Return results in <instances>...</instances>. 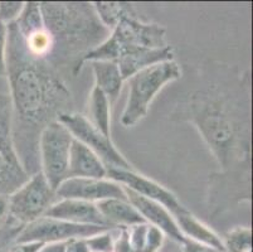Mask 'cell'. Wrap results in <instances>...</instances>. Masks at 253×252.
I'll use <instances>...</instances> for the list:
<instances>
[{
  "mask_svg": "<svg viewBox=\"0 0 253 252\" xmlns=\"http://www.w3.org/2000/svg\"><path fill=\"white\" fill-rule=\"evenodd\" d=\"M9 201L8 196H0V228L9 221Z\"/></svg>",
  "mask_w": 253,
  "mask_h": 252,
  "instance_id": "obj_35",
  "label": "cell"
},
{
  "mask_svg": "<svg viewBox=\"0 0 253 252\" xmlns=\"http://www.w3.org/2000/svg\"><path fill=\"white\" fill-rule=\"evenodd\" d=\"M58 121L70 130L73 138L95 152L102 160L107 169L135 170L130 161L117 150L111 138L103 135L93 125L89 122L87 116L80 112H70L59 116Z\"/></svg>",
  "mask_w": 253,
  "mask_h": 252,
  "instance_id": "obj_10",
  "label": "cell"
},
{
  "mask_svg": "<svg viewBox=\"0 0 253 252\" xmlns=\"http://www.w3.org/2000/svg\"><path fill=\"white\" fill-rule=\"evenodd\" d=\"M6 27V83L11 105V134L18 158L31 177L41 172V134L59 116L73 112V99L58 69L27 50L17 24L11 23Z\"/></svg>",
  "mask_w": 253,
  "mask_h": 252,
  "instance_id": "obj_2",
  "label": "cell"
},
{
  "mask_svg": "<svg viewBox=\"0 0 253 252\" xmlns=\"http://www.w3.org/2000/svg\"><path fill=\"white\" fill-rule=\"evenodd\" d=\"M50 218L62 219L77 225L102 226L106 228H114L105 221L102 214L96 207V203L80 200H58L53 203L44 214Z\"/></svg>",
  "mask_w": 253,
  "mask_h": 252,
  "instance_id": "obj_15",
  "label": "cell"
},
{
  "mask_svg": "<svg viewBox=\"0 0 253 252\" xmlns=\"http://www.w3.org/2000/svg\"><path fill=\"white\" fill-rule=\"evenodd\" d=\"M64 252H89L86 239H75L66 242Z\"/></svg>",
  "mask_w": 253,
  "mask_h": 252,
  "instance_id": "obj_33",
  "label": "cell"
},
{
  "mask_svg": "<svg viewBox=\"0 0 253 252\" xmlns=\"http://www.w3.org/2000/svg\"><path fill=\"white\" fill-rule=\"evenodd\" d=\"M107 168L89 148L73 138L71 147L67 178H96L105 179Z\"/></svg>",
  "mask_w": 253,
  "mask_h": 252,
  "instance_id": "obj_16",
  "label": "cell"
},
{
  "mask_svg": "<svg viewBox=\"0 0 253 252\" xmlns=\"http://www.w3.org/2000/svg\"><path fill=\"white\" fill-rule=\"evenodd\" d=\"M96 207L102 214L105 221L114 228H128L139 223H146L136 211V208L127 200L110 198V200L97 202Z\"/></svg>",
  "mask_w": 253,
  "mask_h": 252,
  "instance_id": "obj_19",
  "label": "cell"
},
{
  "mask_svg": "<svg viewBox=\"0 0 253 252\" xmlns=\"http://www.w3.org/2000/svg\"><path fill=\"white\" fill-rule=\"evenodd\" d=\"M180 77V66L172 59L148 67L128 78V96L120 120L121 124L125 128H132L139 124L148 115L156 95L168 83Z\"/></svg>",
  "mask_w": 253,
  "mask_h": 252,
  "instance_id": "obj_5",
  "label": "cell"
},
{
  "mask_svg": "<svg viewBox=\"0 0 253 252\" xmlns=\"http://www.w3.org/2000/svg\"><path fill=\"white\" fill-rule=\"evenodd\" d=\"M111 230L102 226L77 225L62 219L41 217L22 228L14 244H53L75 239H88L102 231ZM114 230V228H112Z\"/></svg>",
  "mask_w": 253,
  "mask_h": 252,
  "instance_id": "obj_11",
  "label": "cell"
},
{
  "mask_svg": "<svg viewBox=\"0 0 253 252\" xmlns=\"http://www.w3.org/2000/svg\"><path fill=\"white\" fill-rule=\"evenodd\" d=\"M93 8L98 19L101 20L110 32L120 22L128 17H139L136 9L131 3H120V1H95Z\"/></svg>",
  "mask_w": 253,
  "mask_h": 252,
  "instance_id": "obj_22",
  "label": "cell"
},
{
  "mask_svg": "<svg viewBox=\"0 0 253 252\" xmlns=\"http://www.w3.org/2000/svg\"><path fill=\"white\" fill-rule=\"evenodd\" d=\"M158 252H184L183 251V242L175 241V240L165 237V241L163 246L160 247Z\"/></svg>",
  "mask_w": 253,
  "mask_h": 252,
  "instance_id": "obj_34",
  "label": "cell"
},
{
  "mask_svg": "<svg viewBox=\"0 0 253 252\" xmlns=\"http://www.w3.org/2000/svg\"><path fill=\"white\" fill-rule=\"evenodd\" d=\"M107 177L109 179L117 182L121 186L135 192L141 197L160 203L172 214V217L186 209L183 203L170 189L165 188L150 178L139 174L136 170L107 169Z\"/></svg>",
  "mask_w": 253,
  "mask_h": 252,
  "instance_id": "obj_12",
  "label": "cell"
},
{
  "mask_svg": "<svg viewBox=\"0 0 253 252\" xmlns=\"http://www.w3.org/2000/svg\"><path fill=\"white\" fill-rule=\"evenodd\" d=\"M251 169L218 172L209 175L207 208L217 217L242 202H251Z\"/></svg>",
  "mask_w": 253,
  "mask_h": 252,
  "instance_id": "obj_9",
  "label": "cell"
},
{
  "mask_svg": "<svg viewBox=\"0 0 253 252\" xmlns=\"http://www.w3.org/2000/svg\"><path fill=\"white\" fill-rule=\"evenodd\" d=\"M201 83L181 96L171 121L194 125L222 172L251 169V75L237 67L209 62Z\"/></svg>",
  "mask_w": 253,
  "mask_h": 252,
  "instance_id": "obj_1",
  "label": "cell"
},
{
  "mask_svg": "<svg viewBox=\"0 0 253 252\" xmlns=\"http://www.w3.org/2000/svg\"><path fill=\"white\" fill-rule=\"evenodd\" d=\"M66 242H53V244H44L39 247L37 252H64Z\"/></svg>",
  "mask_w": 253,
  "mask_h": 252,
  "instance_id": "obj_36",
  "label": "cell"
},
{
  "mask_svg": "<svg viewBox=\"0 0 253 252\" xmlns=\"http://www.w3.org/2000/svg\"><path fill=\"white\" fill-rule=\"evenodd\" d=\"M148 227V223H139V225L131 226V227L127 228L131 249H132L134 252H144Z\"/></svg>",
  "mask_w": 253,
  "mask_h": 252,
  "instance_id": "obj_28",
  "label": "cell"
},
{
  "mask_svg": "<svg viewBox=\"0 0 253 252\" xmlns=\"http://www.w3.org/2000/svg\"><path fill=\"white\" fill-rule=\"evenodd\" d=\"M116 230L117 228L102 231V232L96 233V235L86 239L89 252H112Z\"/></svg>",
  "mask_w": 253,
  "mask_h": 252,
  "instance_id": "obj_25",
  "label": "cell"
},
{
  "mask_svg": "<svg viewBox=\"0 0 253 252\" xmlns=\"http://www.w3.org/2000/svg\"><path fill=\"white\" fill-rule=\"evenodd\" d=\"M172 59H174V50L171 46H168L160 50H137L126 53L117 59L116 63L124 81H127L142 69Z\"/></svg>",
  "mask_w": 253,
  "mask_h": 252,
  "instance_id": "obj_17",
  "label": "cell"
},
{
  "mask_svg": "<svg viewBox=\"0 0 253 252\" xmlns=\"http://www.w3.org/2000/svg\"><path fill=\"white\" fill-rule=\"evenodd\" d=\"M183 251L184 252H220L215 249L206 246V245L198 244V242L190 241V240H184L183 241Z\"/></svg>",
  "mask_w": 253,
  "mask_h": 252,
  "instance_id": "obj_32",
  "label": "cell"
},
{
  "mask_svg": "<svg viewBox=\"0 0 253 252\" xmlns=\"http://www.w3.org/2000/svg\"><path fill=\"white\" fill-rule=\"evenodd\" d=\"M124 189H125L128 202L136 208V211L139 212L140 216L144 218V221L148 225L159 228L169 239L175 240V241L179 242L184 241V237L181 235L180 230H179L178 225H176L175 218L172 217V214L168 211L164 205L155 202V201L141 197V196L130 191L126 187H124Z\"/></svg>",
  "mask_w": 253,
  "mask_h": 252,
  "instance_id": "obj_14",
  "label": "cell"
},
{
  "mask_svg": "<svg viewBox=\"0 0 253 252\" xmlns=\"http://www.w3.org/2000/svg\"><path fill=\"white\" fill-rule=\"evenodd\" d=\"M18 29L23 37H27L29 34H33L38 31L44 29V23H43L42 11L39 6L38 1H27L24 3L20 17L18 18L17 22Z\"/></svg>",
  "mask_w": 253,
  "mask_h": 252,
  "instance_id": "obj_23",
  "label": "cell"
},
{
  "mask_svg": "<svg viewBox=\"0 0 253 252\" xmlns=\"http://www.w3.org/2000/svg\"><path fill=\"white\" fill-rule=\"evenodd\" d=\"M24 226L18 223L15 219L10 217L3 227L0 228V252H8L10 247L14 245L17 236Z\"/></svg>",
  "mask_w": 253,
  "mask_h": 252,
  "instance_id": "obj_26",
  "label": "cell"
},
{
  "mask_svg": "<svg viewBox=\"0 0 253 252\" xmlns=\"http://www.w3.org/2000/svg\"><path fill=\"white\" fill-rule=\"evenodd\" d=\"M9 216L22 226L41 218L58 201L42 172L31 175L17 191L8 196Z\"/></svg>",
  "mask_w": 253,
  "mask_h": 252,
  "instance_id": "obj_8",
  "label": "cell"
},
{
  "mask_svg": "<svg viewBox=\"0 0 253 252\" xmlns=\"http://www.w3.org/2000/svg\"><path fill=\"white\" fill-rule=\"evenodd\" d=\"M6 43L8 27L0 22V78H6Z\"/></svg>",
  "mask_w": 253,
  "mask_h": 252,
  "instance_id": "obj_30",
  "label": "cell"
},
{
  "mask_svg": "<svg viewBox=\"0 0 253 252\" xmlns=\"http://www.w3.org/2000/svg\"><path fill=\"white\" fill-rule=\"evenodd\" d=\"M167 236L154 226L149 225L148 232H146V240H145L144 252H158L163 246Z\"/></svg>",
  "mask_w": 253,
  "mask_h": 252,
  "instance_id": "obj_29",
  "label": "cell"
},
{
  "mask_svg": "<svg viewBox=\"0 0 253 252\" xmlns=\"http://www.w3.org/2000/svg\"><path fill=\"white\" fill-rule=\"evenodd\" d=\"M43 23L52 42L47 61L59 68H68L77 76L84 57L100 46L111 32L101 23L92 3L41 1Z\"/></svg>",
  "mask_w": 253,
  "mask_h": 252,
  "instance_id": "obj_3",
  "label": "cell"
},
{
  "mask_svg": "<svg viewBox=\"0 0 253 252\" xmlns=\"http://www.w3.org/2000/svg\"><path fill=\"white\" fill-rule=\"evenodd\" d=\"M56 196L58 200H80L91 203L110 198L127 200L124 187L106 178H67L56 189Z\"/></svg>",
  "mask_w": 253,
  "mask_h": 252,
  "instance_id": "obj_13",
  "label": "cell"
},
{
  "mask_svg": "<svg viewBox=\"0 0 253 252\" xmlns=\"http://www.w3.org/2000/svg\"><path fill=\"white\" fill-rule=\"evenodd\" d=\"M72 142V134L58 120L45 126L39 138L41 172L54 191L67 179Z\"/></svg>",
  "mask_w": 253,
  "mask_h": 252,
  "instance_id": "obj_6",
  "label": "cell"
},
{
  "mask_svg": "<svg viewBox=\"0 0 253 252\" xmlns=\"http://www.w3.org/2000/svg\"><path fill=\"white\" fill-rule=\"evenodd\" d=\"M89 63L95 75V86L107 96L112 105L117 100L124 83L119 66L115 61H91Z\"/></svg>",
  "mask_w": 253,
  "mask_h": 252,
  "instance_id": "obj_20",
  "label": "cell"
},
{
  "mask_svg": "<svg viewBox=\"0 0 253 252\" xmlns=\"http://www.w3.org/2000/svg\"><path fill=\"white\" fill-rule=\"evenodd\" d=\"M167 29L156 23L142 22L140 17L123 19L100 46L84 57V62L115 61L137 50L168 47Z\"/></svg>",
  "mask_w": 253,
  "mask_h": 252,
  "instance_id": "obj_4",
  "label": "cell"
},
{
  "mask_svg": "<svg viewBox=\"0 0 253 252\" xmlns=\"http://www.w3.org/2000/svg\"><path fill=\"white\" fill-rule=\"evenodd\" d=\"M23 8V1H0V22H3L5 25L17 22Z\"/></svg>",
  "mask_w": 253,
  "mask_h": 252,
  "instance_id": "obj_27",
  "label": "cell"
},
{
  "mask_svg": "<svg viewBox=\"0 0 253 252\" xmlns=\"http://www.w3.org/2000/svg\"><path fill=\"white\" fill-rule=\"evenodd\" d=\"M225 252H252V230L250 227H234L222 237Z\"/></svg>",
  "mask_w": 253,
  "mask_h": 252,
  "instance_id": "obj_24",
  "label": "cell"
},
{
  "mask_svg": "<svg viewBox=\"0 0 253 252\" xmlns=\"http://www.w3.org/2000/svg\"><path fill=\"white\" fill-rule=\"evenodd\" d=\"M87 119L103 135L111 138V103L107 96L96 86H93L89 95Z\"/></svg>",
  "mask_w": 253,
  "mask_h": 252,
  "instance_id": "obj_21",
  "label": "cell"
},
{
  "mask_svg": "<svg viewBox=\"0 0 253 252\" xmlns=\"http://www.w3.org/2000/svg\"><path fill=\"white\" fill-rule=\"evenodd\" d=\"M112 252H134L131 249L128 231L126 227L117 228L114 239V249Z\"/></svg>",
  "mask_w": 253,
  "mask_h": 252,
  "instance_id": "obj_31",
  "label": "cell"
},
{
  "mask_svg": "<svg viewBox=\"0 0 253 252\" xmlns=\"http://www.w3.org/2000/svg\"><path fill=\"white\" fill-rule=\"evenodd\" d=\"M6 78H0V196H9L28 180L15 151L11 134V105Z\"/></svg>",
  "mask_w": 253,
  "mask_h": 252,
  "instance_id": "obj_7",
  "label": "cell"
},
{
  "mask_svg": "<svg viewBox=\"0 0 253 252\" xmlns=\"http://www.w3.org/2000/svg\"><path fill=\"white\" fill-rule=\"evenodd\" d=\"M174 218L184 240H190V241L206 245L220 252H225L222 237L204 222L197 218L190 211L185 209L181 213L174 216Z\"/></svg>",
  "mask_w": 253,
  "mask_h": 252,
  "instance_id": "obj_18",
  "label": "cell"
}]
</instances>
